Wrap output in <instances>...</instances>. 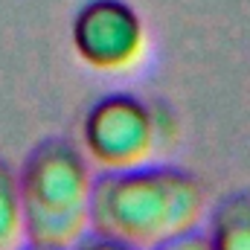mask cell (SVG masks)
Here are the masks:
<instances>
[{
  "instance_id": "1",
  "label": "cell",
  "mask_w": 250,
  "mask_h": 250,
  "mask_svg": "<svg viewBox=\"0 0 250 250\" xmlns=\"http://www.w3.org/2000/svg\"><path fill=\"white\" fill-rule=\"evenodd\" d=\"M207 192L175 166L102 172L90 192V230L137 250H154L201 227Z\"/></svg>"
},
{
  "instance_id": "2",
  "label": "cell",
  "mask_w": 250,
  "mask_h": 250,
  "mask_svg": "<svg viewBox=\"0 0 250 250\" xmlns=\"http://www.w3.org/2000/svg\"><path fill=\"white\" fill-rule=\"evenodd\" d=\"M18 189L29 245L70 250L90 233L93 172L76 143L64 137L35 143L18 172Z\"/></svg>"
},
{
  "instance_id": "3",
  "label": "cell",
  "mask_w": 250,
  "mask_h": 250,
  "mask_svg": "<svg viewBox=\"0 0 250 250\" xmlns=\"http://www.w3.org/2000/svg\"><path fill=\"white\" fill-rule=\"evenodd\" d=\"M163 111L131 93H111L93 102L82 123L84 157L102 172L148 166L169 146Z\"/></svg>"
},
{
  "instance_id": "4",
  "label": "cell",
  "mask_w": 250,
  "mask_h": 250,
  "mask_svg": "<svg viewBox=\"0 0 250 250\" xmlns=\"http://www.w3.org/2000/svg\"><path fill=\"white\" fill-rule=\"evenodd\" d=\"M73 50L96 73L123 76L148 59V32L134 6L123 0H90L73 18Z\"/></svg>"
},
{
  "instance_id": "5",
  "label": "cell",
  "mask_w": 250,
  "mask_h": 250,
  "mask_svg": "<svg viewBox=\"0 0 250 250\" xmlns=\"http://www.w3.org/2000/svg\"><path fill=\"white\" fill-rule=\"evenodd\" d=\"M207 242L209 250H250V195L236 192L218 201Z\"/></svg>"
},
{
  "instance_id": "6",
  "label": "cell",
  "mask_w": 250,
  "mask_h": 250,
  "mask_svg": "<svg viewBox=\"0 0 250 250\" xmlns=\"http://www.w3.org/2000/svg\"><path fill=\"white\" fill-rule=\"evenodd\" d=\"M23 245L26 233H23L18 172L0 157V250H21Z\"/></svg>"
},
{
  "instance_id": "7",
  "label": "cell",
  "mask_w": 250,
  "mask_h": 250,
  "mask_svg": "<svg viewBox=\"0 0 250 250\" xmlns=\"http://www.w3.org/2000/svg\"><path fill=\"white\" fill-rule=\"evenodd\" d=\"M70 250H137V248L123 245V242H117V239H108V236L90 230V233H84V236H82Z\"/></svg>"
},
{
  "instance_id": "8",
  "label": "cell",
  "mask_w": 250,
  "mask_h": 250,
  "mask_svg": "<svg viewBox=\"0 0 250 250\" xmlns=\"http://www.w3.org/2000/svg\"><path fill=\"white\" fill-rule=\"evenodd\" d=\"M154 250H209V242H207L204 233L192 230L187 236H178V239H172V242H166V245H160Z\"/></svg>"
},
{
  "instance_id": "9",
  "label": "cell",
  "mask_w": 250,
  "mask_h": 250,
  "mask_svg": "<svg viewBox=\"0 0 250 250\" xmlns=\"http://www.w3.org/2000/svg\"><path fill=\"white\" fill-rule=\"evenodd\" d=\"M21 250H62V248H44V245H29V242H26Z\"/></svg>"
}]
</instances>
